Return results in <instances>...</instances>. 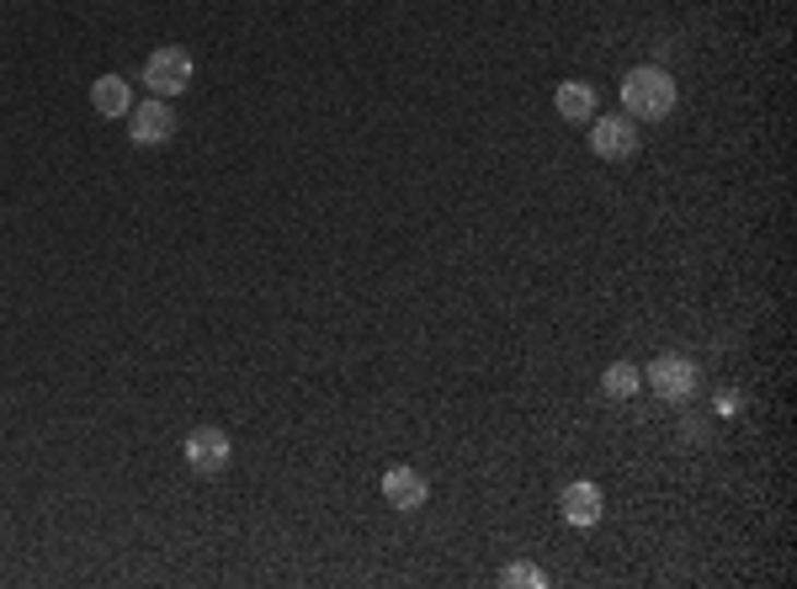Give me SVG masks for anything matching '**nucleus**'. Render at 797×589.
Masks as SVG:
<instances>
[{
  "mask_svg": "<svg viewBox=\"0 0 797 589\" xmlns=\"http://www.w3.org/2000/svg\"><path fill=\"white\" fill-rule=\"evenodd\" d=\"M622 107H628L633 118H643V122L670 118V107H676V80L665 75L659 64L628 70V75H622Z\"/></svg>",
  "mask_w": 797,
  "mask_h": 589,
  "instance_id": "nucleus-1",
  "label": "nucleus"
},
{
  "mask_svg": "<svg viewBox=\"0 0 797 589\" xmlns=\"http://www.w3.org/2000/svg\"><path fill=\"white\" fill-rule=\"evenodd\" d=\"M144 85H150L155 96H181V91L192 85V53L176 48V43L155 48V53L144 59Z\"/></svg>",
  "mask_w": 797,
  "mask_h": 589,
  "instance_id": "nucleus-2",
  "label": "nucleus"
},
{
  "mask_svg": "<svg viewBox=\"0 0 797 589\" xmlns=\"http://www.w3.org/2000/svg\"><path fill=\"white\" fill-rule=\"evenodd\" d=\"M187 468L198 472V478H213V472L229 468V457H235V446H229V435L218 431V425H198V431L187 435Z\"/></svg>",
  "mask_w": 797,
  "mask_h": 589,
  "instance_id": "nucleus-3",
  "label": "nucleus"
},
{
  "mask_svg": "<svg viewBox=\"0 0 797 589\" xmlns=\"http://www.w3.org/2000/svg\"><path fill=\"white\" fill-rule=\"evenodd\" d=\"M643 383L659 393L665 404H680V398H691V393H697V366H691L686 356H659V361L649 366V377H643Z\"/></svg>",
  "mask_w": 797,
  "mask_h": 589,
  "instance_id": "nucleus-4",
  "label": "nucleus"
},
{
  "mask_svg": "<svg viewBox=\"0 0 797 589\" xmlns=\"http://www.w3.org/2000/svg\"><path fill=\"white\" fill-rule=\"evenodd\" d=\"M170 133H176V112H170L165 96H155V101H144V107L128 112V139L133 144H170Z\"/></svg>",
  "mask_w": 797,
  "mask_h": 589,
  "instance_id": "nucleus-5",
  "label": "nucleus"
},
{
  "mask_svg": "<svg viewBox=\"0 0 797 589\" xmlns=\"http://www.w3.org/2000/svg\"><path fill=\"white\" fill-rule=\"evenodd\" d=\"M591 149H596L600 159H628L638 149L633 118H596V128H591Z\"/></svg>",
  "mask_w": 797,
  "mask_h": 589,
  "instance_id": "nucleus-6",
  "label": "nucleus"
},
{
  "mask_svg": "<svg viewBox=\"0 0 797 589\" xmlns=\"http://www.w3.org/2000/svg\"><path fill=\"white\" fill-rule=\"evenodd\" d=\"M426 494H431V489H426V478H420L415 468H389L383 472V500H389L394 510H420Z\"/></svg>",
  "mask_w": 797,
  "mask_h": 589,
  "instance_id": "nucleus-7",
  "label": "nucleus"
},
{
  "mask_svg": "<svg viewBox=\"0 0 797 589\" xmlns=\"http://www.w3.org/2000/svg\"><path fill=\"white\" fill-rule=\"evenodd\" d=\"M600 505H606V500H600V489H596V483H585V478H580V483H569V489L558 494V510H563L569 526H596Z\"/></svg>",
  "mask_w": 797,
  "mask_h": 589,
  "instance_id": "nucleus-8",
  "label": "nucleus"
},
{
  "mask_svg": "<svg viewBox=\"0 0 797 589\" xmlns=\"http://www.w3.org/2000/svg\"><path fill=\"white\" fill-rule=\"evenodd\" d=\"M91 107H96L102 118H128V112H133V91H128V80L102 75L96 85H91Z\"/></svg>",
  "mask_w": 797,
  "mask_h": 589,
  "instance_id": "nucleus-9",
  "label": "nucleus"
},
{
  "mask_svg": "<svg viewBox=\"0 0 797 589\" xmlns=\"http://www.w3.org/2000/svg\"><path fill=\"white\" fill-rule=\"evenodd\" d=\"M558 118L591 122L596 118V91H591L585 80H563V85H558Z\"/></svg>",
  "mask_w": 797,
  "mask_h": 589,
  "instance_id": "nucleus-10",
  "label": "nucleus"
},
{
  "mask_svg": "<svg viewBox=\"0 0 797 589\" xmlns=\"http://www.w3.org/2000/svg\"><path fill=\"white\" fill-rule=\"evenodd\" d=\"M600 388L611 393V398H633V393L643 388V377H638L633 361H611V366H606V377H600Z\"/></svg>",
  "mask_w": 797,
  "mask_h": 589,
  "instance_id": "nucleus-11",
  "label": "nucleus"
},
{
  "mask_svg": "<svg viewBox=\"0 0 797 589\" xmlns=\"http://www.w3.org/2000/svg\"><path fill=\"white\" fill-rule=\"evenodd\" d=\"M500 585H521V589H543V568H532V563H511L505 574H500Z\"/></svg>",
  "mask_w": 797,
  "mask_h": 589,
  "instance_id": "nucleus-12",
  "label": "nucleus"
}]
</instances>
